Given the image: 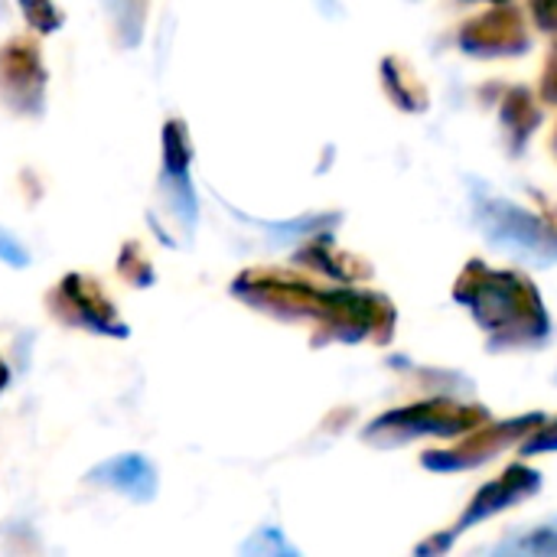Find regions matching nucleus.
<instances>
[{
	"mask_svg": "<svg viewBox=\"0 0 557 557\" xmlns=\"http://www.w3.org/2000/svg\"><path fill=\"white\" fill-rule=\"evenodd\" d=\"M460 300H467L480 323L490 330H503L509 343L535 339L545 333V313L539 307V294L519 274H496V271H470L457 287Z\"/></svg>",
	"mask_w": 557,
	"mask_h": 557,
	"instance_id": "nucleus-1",
	"label": "nucleus"
},
{
	"mask_svg": "<svg viewBox=\"0 0 557 557\" xmlns=\"http://www.w3.org/2000/svg\"><path fill=\"white\" fill-rule=\"evenodd\" d=\"M486 421V411L480 408H457L447 401H424L408 411H392L382 421L369 428V441L382 447H395L401 441L421 437V434H457L463 428H476Z\"/></svg>",
	"mask_w": 557,
	"mask_h": 557,
	"instance_id": "nucleus-2",
	"label": "nucleus"
},
{
	"mask_svg": "<svg viewBox=\"0 0 557 557\" xmlns=\"http://www.w3.org/2000/svg\"><path fill=\"white\" fill-rule=\"evenodd\" d=\"M480 225L503 248H516L535 261H557L555 232L548 225H542L532 212H525L512 202L483 199L480 202Z\"/></svg>",
	"mask_w": 557,
	"mask_h": 557,
	"instance_id": "nucleus-3",
	"label": "nucleus"
},
{
	"mask_svg": "<svg viewBox=\"0 0 557 557\" xmlns=\"http://www.w3.org/2000/svg\"><path fill=\"white\" fill-rule=\"evenodd\" d=\"M52 310L72 326H82L101 336H127V326L121 323L117 310L111 307V300L101 294V287L91 277H82V274L62 277V284L52 294Z\"/></svg>",
	"mask_w": 557,
	"mask_h": 557,
	"instance_id": "nucleus-4",
	"label": "nucleus"
},
{
	"mask_svg": "<svg viewBox=\"0 0 557 557\" xmlns=\"http://www.w3.org/2000/svg\"><path fill=\"white\" fill-rule=\"evenodd\" d=\"M46 95V69L39 49L26 39H13L0 49V98L20 114H39Z\"/></svg>",
	"mask_w": 557,
	"mask_h": 557,
	"instance_id": "nucleus-5",
	"label": "nucleus"
},
{
	"mask_svg": "<svg viewBox=\"0 0 557 557\" xmlns=\"http://www.w3.org/2000/svg\"><path fill=\"white\" fill-rule=\"evenodd\" d=\"M88 483L114 490L134 503H150L157 496V470L140 454H121V457L98 463L95 470H88Z\"/></svg>",
	"mask_w": 557,
	"mask_h": 557,
	"instance_id": "nucleus-6",
	"label": "nucleus"
},
{
	"mask_svg": "<svg viewBox=\"0 0 557 557\" xmlns=\"http://www.w3.org/2000/svg\"><path fill=\"white\" fill-rule=\"evenodd\" d=\"M463 46L480 55H503V52H522L525 49V29L519 13L496 10L490 16L473 20L463 29Z\"/></svg>",
	"mask_w": 557,
	"mask_h": 557,
	"instance_id": "nucleus-7",
	"label": "nucleus"
},
{
	"mask_svg": "<svg viewBox=\"0 0 557 557\" xmlns=\"http://www.w3.org/2000/svg\"><path fill=\"white\" fill-rule=\"evenodd\" d=\"M535 490H539V473H532V470H525V467H512L499 483L486 486V490L473 499V509L467 512V519H463L460 529H467V525H473V522H480V519H490V516L503 512L506 506H516L519 499L532 496Z\"/></svg>",
	"mask_w": 557,
	"mask_h": 557,
	"instance_id": "nucleus-8",
	"label": "nucleus"
},
{
	"mask_svg": "<svg viewBox=\"0 0 557 557\" xmlns=\"http://www.w3.org/2000/svg\"><path fill=\"white\" fill-rule=\"evenodd\" d=\"M163 173H189V140L183 121H170L163 127Z\"/></svg>",
	"mask_w": 557,
	"mask_h": 557,
	"instance_id": "nucleus-9",
	"label": "nucleus"
},
{
	"mask_svg": "<svg viewBox=\"0 0 557 557\" xmlns=\"http://www.w3.org/2000/svg\"><path fill=\"white\" fill-rule=\"evenodd\" d=\"M163 186L170 189V202H173V212L180 215V222L196 225L199 206H196V193H193L189 173H163Z\"/></svg>",
	"mask_w": 557,
	"mask_h": 557,
	"instance_id": "nucleus-10",
	"label": "nucleus"
},
{
	"mask_svg": "<svg viewBox=\"0 0 557 557\" xmlns=\"http://www.w3.org/2000/svg\"><path fill=\"white\" fill-rule=\"evenodd\" d=\"M23 16L39 33H52V29L62 26V13H59V7L52 0H23Z\"/></svg>",
	"mask_w": 557,
	"mask_h": 557,
	"instance_id": "nucleus-11",
	"label": "nucleus"
},
{
	"mask_svg": "<svg viewBox=\"0 0 557 557\" xmlns=\"http://www.w3.org/2000/svg\"><path fill=\"white\" fill-rule=\"evenodd\" d=\"M121 268H124V277H127V281H134V284H140V287L153 284V271H150L147 258H144L137 248H124V255H121Z\"/></svg>",
	"mask_w": 557,
	"mask_h": 557,
	"instance_id": "nucleus-12",
	"label": "nucleus"
},
{
	"mask_svg": "<svg viewBox=\"0 0 557 557\" xmlns=\"http://www.w3.org/2000/svg\"><path fill=\"white\" fill-rule=\"evenodd\" d=\"M245 555H251V552H261V555H268V552H277V555H290V545L274 532V529H264V532H258L245 548H242Z\"/></svg>",
	"mask_w": 557,
	"mask_h": 557,
	"instance_id": "nucleus-13",
	"label": "nucleus"
},
{
	"mask_svg": "<svg viewBox=\"0 0 557 557\" xmlns=\"http://www.w3.org/2000/svg\"><path fill=\"white\" fill-rule=\"evenodd\" d=\"M0 261H7V264H13V268H23V264L29 261L26 248H23L10 232H3V228H0Z\"/></svg>",
	"mask_w": 557,
	"mask_h": 557,
	"instance_id": "nucleus-14",
	"label": "nucleus"
},
{
	"mask_svg": "<svg viewBox=\"0 0 557 557\" xmlns=\"http://www.w3.org/2000/svg\"><path fill=\"white\" fill-rule=\"evenodd\" d=\"M532 10H535V20L542 29L557 33V0H532Z\"/></svg>",
	"mask_w": 557,
	"mask_h": 557,
	"instance_id": "nucleus-15",
	"label": "nucleus"
},
{
	"mask_svg": "<svg viewBox=\"0 0 557 557\" xmlns=\"http://www.w3.org/2000/svg\"><path fill=\"white\" fill-rule=\"evenodd\" d=\"M542 450H557V421L552 428H542V434L525 444V454H542Z\"/></svg>",
	"mask_w": 557,
	"mask_h": 557,
	"instance_id": "nucleus-16",
	"label": "nucleus"
},
{
	"mask_svg": "<svg viewBox=\"0 0 557 557\" xmlns=\"http://www.w3.org/2000/svg\"><path fill=\"white\" fill-rule=\"evenodd\" d=\"M545 98L548 101H557V59H552V69L545 75Z\"/></svg>",
	"mask_w": 557,
	"mask_h": 557,
	"instance_id": "nucleus-17",
	"label": "nucleus"
},
{
	"mask_svg": "<svg viewBox=\"0 0 557 557\" xmlns=\"http://www.w3.org/2000/svg\"><path fill=\"white\" fill-rule=\"evenodd\" d=\"M114 3V13H137V16H144V0H111Z\"/></svg>",
	"mask_w": 557,
	"mask_h": 557,
	"instance_id": "nucleus-18",
	"label": "nucleus"
},
{
	"mask_svg": "<svg viewBox=\"0 0 557 557\" xmlns=\"http://www.w3.org/2000/svg\"><path fill=\"white\" fill-rule=\"evenodd\" d=\"M3 385H7V366L0 362V388H3Z\"/></svg>",
	"mask_w": 557,
	"mask_h": 557,
	"instance_id": "nucleus-19",
	"label": "nucleus"
}]
</instances>
